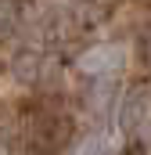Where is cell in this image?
Wrapping results in <instances>:
<instances>
[{
	"label": "cell",
	"mask_w": 151,
	"mask_h": 155,
	"mask_svg": "<svg viewBox=\"0 0 151 155\" xmlns=\"http://www.w3.org/2000/svg\"><path fill=\"white\" fill-rule=\"evenodd\" d=\"M112 152H115V144H112V137H104V134L86 137L83 148H79V155H112Z\"/></svg>",
	"instance_id": "cell-2"
},
{
	"label": "cell",
	"mask_w": 151,
	"mask_h": 155,
	"mask_svg": "<svg viewBox=\"0 0 151 155\" xmlns=\"http://www.w3.org/2000/svg\"><path fill=\"white\" fill-rule=\"evenodd\" d=\"M137 51H140V65L151 69V33H148V36H140V47H137Z\"/></svg>",
	"instance_id": "cell-3"
},
{
	"label": "cell",
	"mask_w": 151,
	"mask_h": 155,
	"mask_svg": "<svg viewBox=\"0 0 151 155\" xmlns=\"http://www.w3.org/2000/svg\"><path fill=\"white\" fill-rule=\"evenodd\" d=\"M79 65H83V72H90V76H115V72L122 69V47H112V43L94 47V51L83 54Z\"/></svg>",
	"instance_id": "cell-1"
}]
</instances>
